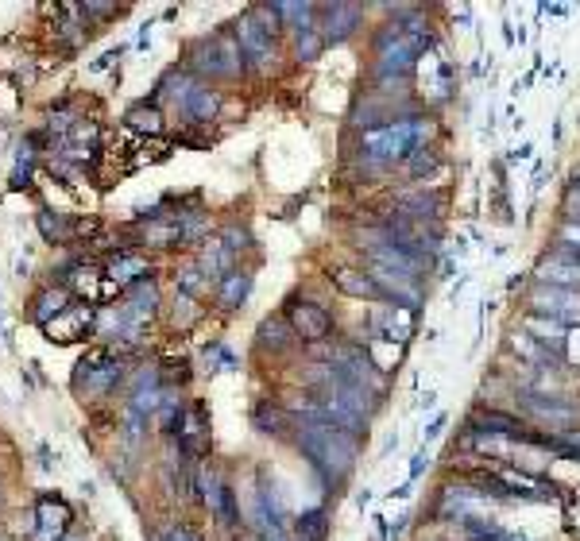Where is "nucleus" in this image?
<instances>
[{"mask_svg": "<svg viewBox=\"0 0 580 541\" xmlns=\"http://www.w3.org/2000/svg\"><path fill=\"white\" fill-rule=\"evenodd\" d=\"M553 240H557V244H577L580 248V221H561V228H557Z\"/></svg>", "mask_w": 580, "mask_h": 541, "instance_id": "nucleus-42", "label": "nucleus"}, {"mask_svg": "<svg viewBox=\"0 0 580 541\" xmlns=\"http://www.w3.org/2000/svg\"><path fill=\"white\" fill-rule=\"evenodd\" d=\"M530 422L519 414H507V410H472L464 418V433H484V437H507V441H522Z\"/></svg>", "mask_w": 580, "mask_h": 541, "instance_id": "nucleus-14", "label": "nucleus"}, {"mask_svg": "<svg viewBox=\"0 0 580 541\" xmlns=\"http://www.w3.org/2000/svg\"><path fill=\"white\" fill-rule=\"evenodd\" d=\"M534 283L557 286V290H577L580 294V267L577 263H561V259L546 256L534 267Z\"/></svg>", "mask_w": 580, "mask_h": 541, "instance_id": "nucleus-24", "label": "nucleus"}, {"mask_svg": "<svg viewBox=\"0 0 580 541\" xmlns=\"http://www.w3.org/2000/svg\"><path fill=\"white\" fill-rule=\"evenodd\" d=\"M511 352H515V356H522L530 368H538V371H561V368H565L561 360H553V356L546 352V348H542V344L530 341V337L522 333L519 325H515V333H511Z\"/></svg>", "mask_w": 580, "mask_h": 541, "instance_id": "nucleus-27", "label": "nucleus"}, {"mask_svg": "<svg viewBox=\"0 0 580 541\" xmlns=\"http://www.w3.org/2000/svg\"><path fill=\"white\" fill-rule=\"evenodd\" d=\"M55 155L58 159H70V163H89L97 155V124H86L82 120L78 128H70L66 136H58Z\"/></svg>", "mask_w": 580, "mask_h": 541, "instance_id": "nucleus-18", "label": "nucleus"}, {"mask_svg": "<svg viewBox=\"0 0 580 541\" xmlns=\"http://www.w3.org/2000/svg\"><path fill=\"white\" fill-rule=\"evenodd\" d=\"M151 541H202L190 526H182V522H171V526H163V530H155Z\"/></svg>", "mask_w": 580, "mask_h": 541, "instance_id": "nucleus-38", "label": "nucleus"}, {"mask_svg": "<svg viewBox=\"0 0 580 541\" xmlns=\"http://www.w3.org/2000/svg\"><path fill=\"white\" fill-rule=\"evenodd\" d=\"M434 128V116L426 109H410V113L395 116L391 124H383V128L360 132L356 143H352V163H356V171L364 174V182L368 178H387L395 167H403L418 147L434 143Z\"/></svg>", "mask_w": 580, "mask_h": 541, "instance_id": "nucleus-1", "label": "nucleus"}, {"mask_svg": "<svg viewBox=\"0 0 580 541\" xmlns=\"http://www.w3.org/2000/svg\"><path fill=\"white\" fill-rule=\"evenodd\" d=\"M364 20H368V8H360V4H345V0L318 4V31L325 39V51L329 47H345L348 39H356Z\"/></svg>", "mask_w": 580, "mask_h": 541, "instance_id": "nucleus-8", "label": "nucleus"}, {"mask_svg": "<svg viewBox=\"0 0 580 541\" xmlns=\"http://www.w3.org/2000/svg\"><path fill=\"white\" fill-rule=\"evenodd\" d=\"M461 534L468 541H526L522 534L507 530V526H499V522H492V518H472V522H464Z\"/></svg>", "mask_w": 580, "mask_h": 541, "instance_id": "nucleus-31", "label": "nucleus"}, {"mask_svg": "<svg viewBox=\"0 0 580 541\" xmlns=\"http://www.w3.org/2000/svg\"><path fill=\"white\" fill-rule=\"evenodd\" d=\"M124 124H128L132 132H140V136H159V132L167 128V116H163L159 105L140 101V105H132V109L124 113Z\"/></svg>", "mask_w": 580, "mask_h": 541, "instance_id": "nucleus-29", "label": "nucleus"}, {"mask_svg": "<svg viewBox=\"0 0 580 541\" xmlns=\"http://www.w3.org/2000/svg\"><path fill=\"white\" fill-rule=\"evenodd\" d=\"M395 449H399V433H387V441H383V453H379V456L395 453Z\"/></svg>", "mask_w": 580, "mask_h": 541, "instance_id": "nucleus-45", "label": "nucleus"}, {"mask_svg": "<svg viewBox=\"0 0 580 541\" xmlns=\"http://www.w3.org/2000/svg\"><path fill=\"white\" fill-rule=\"evenodd\" d=\"M252 429L263 433V437H283L287 429H294V418L283 410V402L260 399L256 406H252Z\"/></svg>", "mask_w": 580, "mask_h": 541, "instance_id": "nucleus-22", "label": "nucleus"}, {"mask_svg": "<svg viewBox=\"0 0 580 541\" xmlns=\"http://www.w3.org/2000/svg\"><path fill=\"white\" fill-rule=\"evenodd\" d=\"M62 541H86V538H82V534H74V530H70V534H66V538H62Z\"/></svg>", "mask_w": 580, "mask_h": 541, "instance_id": "nucleus-47", "label": "nucleus"}, {"mask_svg": "<svg viewBox=\"0 0 580 541\" xmlns=\"http://www.w3.org/2000/svg\"><path fill=\"white\" fill-rule=\"evenodd\" d=\"M252 286H256V275H252L248 267H236L232 275H225V279L217 283V306H221V310H240V306L248 302Z\"/></svg>", "mask_w": 580, "mask_h": 541, "instance_id": "nucleus-23", "label": "nucleus"}, {"mask_svg": "<svg viewBox=\"0 0 580 541\" xmlns=\"http://www.w3.org/2000/svg\"><path fill=\"white\" fill-rule=\"evenodd\" d=\"M418 406H422V410H434V406H437V395H434V391H426V395H422V402H418Z\"/></svg>", "mask_w": 580, "mask_h": 541, "instance_id": "nucleus-46", "label": "nucleus"}, {"mask_svg": "<svg viewBox=\"0 0 580 541\" xmlns=\"http://www.w3.org/2000/svg\"><path fill=\"white\" fill-rule=\"evenodd\" d=\"M198 267H202V275L213 283V290H217V283L236 271V256H232L221 240H205V248L198 252Z\"/></svg>", "mask_w": 580, "mask_h": 541, "instance_id": "nucleus-25", "label": "nucleus"}, {"mask_svg": "<svg viewBox=\"0 0 580 541\" xmlns=\"http://www.w3.org/2000/svg\"><path fill=\"white\" fill-rule=\"evenodd\" d=\"M217 240H221V244H225L236 259H240V252H248V248H252V232H248V228H236V225L225 228Z\"/></svg>", "mask_w": 580, "mask_h": 541, "instance_id": "nucleus-35", "label": "nucleus"}, {"mask_svg": "<svg viewBox=\"0 0 580 541\" xmlns=\"http://www.w3.org/2000/svg\"><path fill=\"white\" fill-rule=\"evenodd\" d=\"M329 530H333V522H329L325 507H306L290 522V538L294 541H329Z\"/></svg>", "mask_w": 580, "mask_h": 541, "instance_id": "nucleus-26", "label": "nucleus"}, {"mask_svg": "<svg viewBox=\"0 0 580 541\" xmlns=\"http://www.w3.org/2000/svg\"><path fill=\"white\" fill-rule=\"evenodd\" d=\"M105 279L113 286H132L144 283V279H151V267H147V259L140 256V252H116L109 263H105Z\"/></svg>", "mask_w": 580, "mask_h": 541, "instance_id": "nucleus-20", "label": "nucleus"}, {"mask_svg": "<svg viewBox=\"0 0 580 541\" xmlns=\"http://www.w3.org/2000/svg\"><path fill=\"white\" fill-rule=\"evenodd\" d=\"M283 317L290 321V329H294V337L302 344H333L337 341V317L329 306H321L314 298H302V294H294L287 302V310Z\"/></svg>", "mask_w": 580, "mask_h": 541, "instance_id": "nucleus-4", "label": "nucleus"}, {"mask_svg": "<svg viewBox=\"0 0 580 541\" xmlns=\"http://www.w3.org/2000/svg\"><path fill=\"white\" fill-rule=\"evenodd\" d=\"M519 329L530 337V341H538L546 352H550L553 360H561V364H569V329L565 325H557L550 317H534V314H522Z\"/></svg>", "mask_w": 580, "mask_h": 541, "instance_id": "nucleus-15", "label": "nucleus"}, {"mask_svg": "<svg viewBox=\"0 0 580 541\" xmlns=\"http://www.w3.org/2000/svg\"><path fill=\"white\" fill-rule=\"evenodd\" d=\"M561 445H565V460H577L580 464V426L561 429Z\"/></svg>", "mask_w": 580, "mask_h": 541, "instance_id": "nucleus-41", "label": "nucleus"}, {"mask_svg": "<svg viewBox=\"0 0 580 541\" xmlns=\"http://www.w3.org/2000/svg\"><path fill=\"white\" fill-rule=\"evenodd\" d=\"M229 28H232V35H236V43H240V51H244V62H248L252 70H260V74L275 70V62H279L275 31L256 16V8H248L240 20H232Z\"/></svg>", "mask_w": 580, "mask_h": 541, "instance_id": "nucleus-5", "label": "nucleus"}, {"mask_svg": "<svg viewBox=\"0 0 580 541\" xmlns=\"http://www.w3.org/2000/svg\"><path fill=\"white\" fill-rule=\"evenodd\" d=\"M445 426H449V414H445V410H437L434 418L422 426V441H426V445H430V441H437V437L445 433Z\"/></svg>", "mask_w": 580, "mask_h": 541, "instance_id": "nucleus-40", "label": "nucleus"}, {"mask_svg": "<svg viewBox=\"0 0 580 541\" xmlns=\"http://www.w3.org/2000/svg\"><path fill=\"white\" fill-rule=\"evenodd\" d=\"M445 167V159H441V151H437L434 143H426V147H418L410 159L403 163V171L410 182H418V186H426L430 178H434L437 171Z\"/></svg>", "mask_w": 580, "mask_h": 541, "instance_id": "nucleus-28", "label": "nucleus"}, {"mask_svg": "<svg viewBox=\"0 0 580 541\" xmlns=\"http://www.w3.org/2000/svg\"><path fill=\"white\" fill-rule=\"evenodd\" d=\"M186 70H190L198 82L213 86V82H236V78L248 70V62H244V51H240L232 28H225V31L205 35V39H198V43L190 47Z\"/></svg>", "mask_w": 580, "mask_h": 541, "instance_id": "nucleus-3", "label": "nucleus"}, {"mask_svg": "<svg viewBox=\"0 0 580 541\" xmlns=\"http://www.w3.org/2000/svg\"><path fill=\"white\" fill-rule=\"evenodd\" d=\"M70 522H74V511H70L66 499H58V495H39L31 541H62L70 534Z\"/></svg>", "mask_w": 580, "mask_h": 541, "instance_id": "nucleus-13", "label": "nucleus"}, {"mask_svg": "<svg viewBox=\"0 0 580 541\" xmlns=\"http://www.w3.org/2000/svg\"><path fill=\"white\" fill-rule=\"evenodd\" d=\"M515 399L522 402V410L538 422H550L553 433L561 429H577V418H580V406L569 395H538V391H519Z\"/></svg>", "mask_w": 580, "mask_h": 541, "instance_id": "nucleus-11", "label": "nucleus"}, {"mask_svg": "<svg viewBox=\"0 0 580 541\" xmlns=\"http://www.w3.org/2000/svg\"><path fill=\"white\" fill-rule=\"evenodd\" d=\"M526 314L550 317L557 325H580V294L577 290H557V286H530L526 294Z\"/></svg>", "mask_w": 580, "mask_h": 541, "instance_id": "nucleus-9", "label": "nucleus"}, {"mask_svg": "<svg viewBox=\"0 0 580 541\" xmlns=\"http://www.w3.org/2000/svg\"><path fill=\"white\" fill-rule=\"evenodd\" d=\"M294 449L306 460V468L318 476L325 495H341L356 472L360 445L364 437H352L337 426H321V422H294Z\"/></svg>", "mask_w": 580, "mask_h": 541, "instance_id": "nucleus-2", "label": "nucleus"}, {"mask_svg": "<svg viewBox=\"0 0 580 541\" xmlns=\"http://www.w3.org/2000/svg\"><path fill=\"white\" fill-rule=\"evenodd\" d=\"M256 344H260V352H271V356H287L298 348V337H294V329H290V321L283 314L275 317H263L260 329H256Z\"/></svg>", "mask_w": 580, "mask_h": 541, "instance_id": "nucleus-19", "label": "nucleus"}, {"mask_svg": "<svg viewBox=\"0 0 580 541\" xmlns=\"http://www.w3.org/2000/svg\"><path fill=\"white\" fill-rule=\"evenodd\" d=\"M329 286L345 298H356V302H368V306H387V294L383 286L372 279L368 267H329Z\"/></svg>", "mask_w": 580, "mask_h": 541, "instance_id": "nucleus-12", "label": "nucleus"}, {"mask_svg": "<svg viewBox=\"0 0 580 541\" xmlns=\"http://www.w3.org/2000/svg\"><path fill=\"white\" fill-rule=\"evenodd\" d=\"M178 449L186 456H205L209 453V414L202 402H190L178 426Z\"/></svg>", "mask_w": 580, "mask_h": 541, "instance_id": "nucleus-16", "label": "nucleus"}, {"mask_svg": "<svg viewBox=\"0 0 580 541\" xmlns=\"http://www.w3.org/2000/svg\"><path fill=\"white\" fill-rule=\"evenodd\" d=\"M252 541H260V538H252Z\"/></svg>", "mask_w": 580, "mask_h": 541, "instance_id": "nucleus-48", "label": "nucleus"}, {"mask_svg": "<svg viewBox=\"0 0 580 541\" xmlns=\"http://www.w3.org/2000/svg\"><path fill=\"white\" fill-rule=\"evenodd\" d=\"M31 159H35V151H31L28 140V147H20V159H16V171H12V190H28L31 186Z\"/></svg>", "mask_w": 580, "mask_h": 541, "instance_id": "nucleus-37", "label": "nucleus"}, {"mask_svg": "<svg viewBox=\"0 0 580 541\" xmlns=\"http://www.w3.org/2000/svg\"><path fill=\"white\" fill-rule=\"evenodd\" d=\"M290 43H294V58L298 62H318L325 55V39H321L318 28H302V31H290Z\"/></svg>", "mask_w": 580, "mask_h": 541, "instance_id": "nucleus-32", "label": "nucleus"}, {"mask_svg": "<svg viewBox=\"0 0 580 541\" xmlns=\"http://www.w3.org/2000/svg\"><path fill=\"white\" fill-rule=\"evenodd\" d=\"M430 464H434V456H430V449H418V453L410 456V484H418L426 472H430Z\"/></svg>", "mask_w": 580, "mask_h": 541, "instance_id": "nucleus-39", "label": "nucleus"}, {"mask_svg": "<svg viewBox=\"0 0 580 541\" xmlns=\"http://www.w3.org/2000/svg\"><path fill=\"white\" fill-rule=\"evenodd\" d=\"M391 213H399V217H406V221H414V225L422 228H434L445 217V194L426 190V186H406V190H399L391 198Z\"/></svg>", "mask_w": 580, "mask_h": 541, "instance_id": "nucleus-10", "label": "nucleus"}, {"mask_svg": "<svg viewBox=\"0 0 580 541\" xmlns=\"http://www.w3.org/2000/svg\"><path fill=\"white\" fill-rule=\"evenodd\" d=\"M124 379V360L116 356L113 348H93L78 360V371H74V387L86 391L89 399H101L120 387Z\"/></svg>", "mask_w": 580, "mask_h": 541, "instance_id": "nucleus-6", "label": "nucleus"}, {"mask_svg": "<svg viewBox=\"0 0 580 541\" xmlns=\"http://www.w3.org/2000/svg\"><path fill=\"white\" fill-rule=\"evenodd\" d=\"M93 325H97V310L89 306V302H74L66 314L58 317V321H51L47 325V341H78V337H86V333H93Z\"/></svg>", "mask_w": 580, "mask_h": 541, "instance_id": "nucleus-17", "label": "nucleus"}, {"mask_svg": "<svg viewBox=\"0 0 580 541\" xmlns=\"http://www.w3.org/2000/svg\"><path fill=\"white\" fill-rule=\"evenodd\" d=\"M561 217L565 221H580V178L565 182V194H561Z\"/></svg>", "mask_w": 580, "mask_h": 541, "instance_id": "nucleus-36", "label": "nucleus"}, {"mask_svg": "<svg viewBox=\"0 0 580 541\" xmlns=\"http://www.w3.org/2000/svg\"><path fill=\"white\" fill-rule=\"evenodd\" d=\"M202 364H205V371H236V356H232L221 341H213L202 352Z\"/></svg>", "mask_w": 580, "mask_h": 541, "instance_id": "nucleus-34", "label": "nucleus"}, {"mask_svg": "<svg viewBox=\"0 0 580 541\" xmlns=\"http://www.w3.org/2000/svg\"><path fill=\"white\" fill-rule=\"evenodd\" d=\"M174 283H178V294H186V298H202L205 290H213V283L202 275V267L198 263H190V267H182L178 275H174Z\"/></svg>", "mask_w": 580, "mask_h": 541, "instance_id": "nucleus-33", "label": "nucleus"}, {"mask_svg": "<svg viewBox=\"0 0 580 541\" xmlns=\"http://www.w3.org/2000/svg\"><path fill=\"white\" fill-rule=\"evenodd\" d=\"M39 232H43L47 244H70L78 236V221L62 217L55 209H39Z\"/></svg>", "mask_w": 580, "mask_h": 541, "instance_id": "nucleus-30", "label": "nucleus"}, {"mask_svg": "<svg viewBox=\"0 0 580 541\" xmlns=\"http://www.w3.org/2000/svg\"><path fill=\"white\" fill-rule=\"evenodd\" d=\"M488 507H492V499H484L480 487H472L468 480H457V484H441L434 503V518L453 522V526H464L472 518H484Z\"/></svg>", "mask_w": 580, "mask_h": 541, "instance_id": "nucleus-7", "label": "nucleus"}, {"mask_svg": "<svg viewBox=\"0 0 580 541\" xmlns=\"http://www.w3.org/2000/svg\"><path fill=\"white\" fill-rule=\"evenodd\" d=\"M410 491H414V484H410V480H406V484L391 487V491H387V499H410Z\"/></svg>", "mask_w": 580, "mask_h": 541, "instance_id": "nucleus-44", "label": "nucleus"}, {"mask_svg": "<svg viewBox=\"0 0 580 541\" xmlns=\"http://www.w3.org/2000/svg\"><path fill=\"white\" fill-rule=\"evenodd\" d=\"M530 155H534V143H519V147L507 155V159H511V163H522V159H530Z\"/></svg>", "mask_w": 580, "mask_h": 541, "instance_id": "nucleus-43", "label": "nucleus"}, {"mask_svg": "<svg viewBox=\"0 0 580 541\" xmlns=\"http://www.w3.org/2000/svg\"><path fill=\"white\" fill-rule=\"evenodd\" d=\"M74 306V298H70V290L66 286H47L43 294H35V302H31V321L39 325V329H47L51 321L66 314Z\"/></svg>", "mask_w": 580, "mask_h": 541, "instance_id": "nucleus-21", "label": "nucleus"}]
</instances>
